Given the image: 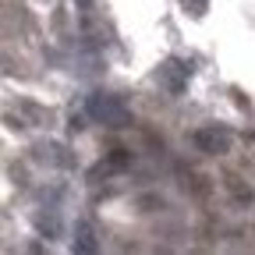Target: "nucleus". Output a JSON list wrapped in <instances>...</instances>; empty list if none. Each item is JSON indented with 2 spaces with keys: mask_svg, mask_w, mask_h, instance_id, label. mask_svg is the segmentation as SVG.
Segmentation results:
<instances>
[{
  "mask_svg": "<svg viewBox=\"0 0 255 255\" xmlns=\"http://www.w3.org/2000/svg\"><path fill=\"white\" fill-rule=\"evenodd\" d=\"M223 188H227V191H231V195H234L238 202H245V206H248V202L255 199L252 184H248V181H241L238 174H227V177H223Z\"/></svg>",
  "mask_w": 255,
  "mask_h": 255,
  "instance_id": "f257e3e1",
  "label": "nucleus"
}]
</instances>
